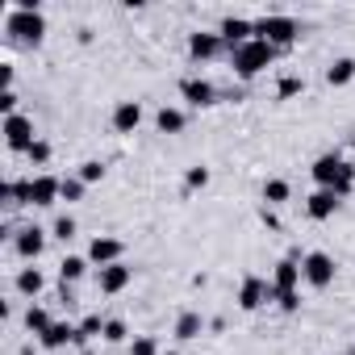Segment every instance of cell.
Here are the masks:
<instances>
[{
    "label": "cell",
    "mask_w": 355,
    "mask_h": 355,
    "mask_svg": "<svg viewBox=\"0 0 355 355\" xmlns=\"http://www.w3.org/2000/svg\"><path fill=\"white\" fill-rule=\"evenodd\" d=\"M309 175H313V184H318V189H330L338 201L355 193V163H351V159H343L338 150L318 155V159L309 163Z\"/></svg>",
    "instance_id": "obj_1"
},
{
    "label": "cell",
    "mask_w": 355,
    "mask_h": 355,
    "mask_svg": "<svg viewBox=\"0 0 355 355\" xmlns=\"http://www.w3.org/2000/svg\"><path fill=\"white\" fill-rule=\"evenodd\" d=\"M276 46L272 42H259V38H251L247 46H239V51H230V71L247 84V80H255V76H263L272 63H276Z\"/></svg>",
    "instance_id": "obj_2"
},
{
    "label": "cell",
    "mask_w": 355,
    "mask_h": 355,
    "mask_svg": "<svg viewBox=\"0 0 355 355\" xmlns=\"http://www.w3.org/2000/svg\"><path fill=\"white\" fill-rule=\"evenodd\" d=\"M5 34L17 42V46H42V38H46V17H42V9H9V17H5Z\"/></svg>",
    "instance_id": "obj_3"
},
{
    "label": "cell",
    "mask_w": 355,
    "mask_h": 355,
    "mask_svg": "<svg viewBox=\"0 0 355 355\" xmlns=\"http://www.w3.org/2000/svg\"><path fill=\"white\" fill-rule=\"evenodd\" d=\"M255 38L284 51V46H293L301 38V21L288 17V13H263V17H255Z\"/></svg>",
    "instance_id": "obj_4"
},
{
    "label": "cell",
    "mask_w": 355,
    "mask_h": 355,
    "mask_svg": "<svg viewBox=\"0 0 355 355\" xmlns=\"http://www.w3.org/2000/svg\"><path fill=\"white\" fill-rule=\"evenodd\" d=\"M334 276H338L334 255H326V251H305V255H301V280H305L309 288H330Z\"/></svg>",
    "instance_id": "obj_5"
},
{
    "label": "cell",
    "mask_w": 355,
    "mask_h": 355,
    "mask_svg": "<svg viewBox=\"0 0 355 355\" xmlns=\"http://www.w3.org/2000/svg\"><path fill=\"white\" fill-rule=\"evenodd\" d=\"M0 134H5V146L17 150V155H30V146L38 142V134H34V117H26V113L0 117Z\"/></svg>",
    "instance_id": "obj_6"
},
{
    "label": "cell",
    "mask_w": 355,
    "mask_h": 355,
    "mask_svg": "<svg viewBox=\"0 0 355 355\" xmlns=\"http://www.w3.org/2000/svg\"><path fill=\"white\" fill-rule=\"evenodd\" d=\"M301 288V251H288L280 263H276V272H272V301L276 297H288V293H297Z\"/></svg>",
    "instance_id": "obj_7"
},
{
    "label": "cell",
    "mask_w": 355,
    "mask_h": 355,
    "mask_svg": "<svg viewBox=\"0 0 355 355\" xmlns=\"http://www.w3.org/2000/svg\"><path fill=\"white\" fill-rule=\"evenodd\" d=\"M272 301V280H263V276H243V284H239V309L243 313H255V309H263Z\"/></svg>",
    "instance_id": "obj_8"
},
{
    "label": "cell",
    "mask_w": 355,
    "mask_h": 355,
    "mask_svg": "<svg viewBox=\"0 0 355 355\" xmlns=\"http://www.w3.org/2000/svg\"><path fill=\"white\" fill-rule=\"evenodd\" d=\"M55 201H63V175H51V171L34 175L30 180V205L34 209H51Z\"/></svg>",
    "instance_id": "obj_9"
},
{
    "label": "cell",
    "mask_w": 355,
    "mask_h": 355,
    "mask_svg": "<svg viewBox=\"0 0 355 355\" xmlns=\"http://www.w3.org/2000/svg\"><path fill=\"white\" fill-rule=\"evenodd\" d=\"M180 96H184L193 109H209V105H218V101H222L218 84H209L205 76H184V80H180Z\"/></svg>",
    "instance_id": "obj_10"
},
{
    "label": "cell",
    "mask_w": 355,
    "mask_h": 355,
    "mask_svg": "<svg viewBox=\"0 0 355 355\" xmlns=\"http://www.w3.org/2000/svg\"><path fill=\"white\" fill-rule=\"evenodd\" d=\"M218 55H226L222 34H214V30H197V34H189V59H193V63H209V59H218Z\"/></svg>",
    "instance_id": "obj_11"
},
{
    "label": "cell",
    "mask_w": 355,
    "mask_h": 355,
    "mask_svg": "<svg viewBox=\"0 0 355 355\" xmlns=\"http://www.w3.org/2000/svg\"><path fill=\"white\" fill-rule=\"evenodd\" d=\"M130 280H134V268L121 259V263H109V268H96V288L105 293V297H117V293H125L130 288Z\"/></svg>",
    "instance_id": "obj_12"
},
{
    "label": "cell",
    "mask_w": 355,
    "mask_h": 355,
    "mask_svg": "<svg viewBox=\"0 0 355 355\" xmlns=\"http://www.w3.org/2000/svg\"><path fill=\"white\" fill-rule=\"evenodd\" d=\"M218 34L226 42V55H230V51H239V46H247L255 38V21H247V17H222Z\"/></svg>",
    "instance_id": "obj_13"
},
{
    "label": "cell",
    "mask_w": 355,
    "mask_h": 355,
    "mask_svg": "<svg viewBox=\"0 0 355 355\" xmlns=\"http://www.w3.org/2000/svg\"><path fill=\"white\" fill-rule=\"evenodd\" d=\"M13 251H17L26 263H34V259L46 251V230H42V226H21L17 239H13Z\"/></svg>",
    "instance_id": "obj_14"
},
{
    "label": "cell",
    "mask_w": 355,
    "mask_h": 355,
    "mask_svg": "<svg viewBox=\"0 0 355 355\" xmlns=\"http://www.w3.org/2000/svg\"><path fill=\"white\" fill-rule=\"evenodd\" d=\"M121 255H125V243L121 239H92L88 243V263L92 268H109V263H121Z\"/></svg>",
    "instance_id": "obj_15"
},
{
    "label": "cell",
    "mask_w": 355,
    "mask_h": 355,
    "mask_svg": "<svg viewBox=\"0 0 355 355\" xmlns=\"http://www.w3.org/2000/svg\"><path fill=\"white\" fill-rule=\"evenodd\" d=\"M109 125H113L117 134H134V130L142 125V105H138V101H117Z\"/></svg>",
    "instance_id": "obj_16"
},
{
    "label": "cell",
    "mask_w": 355,
    "mask_h": 355,
    "mask_svg": "<svg viewBox=\"0 0 355 355\" xmlns=\"http://www.w3.org/2000/svg\"><path fill=\"white\" fill-rule=\"evenodd\" d=\"M338 205H343V201H338L330 189H313V193L305 197V214H309L313 222H326V218H334V214H338Z\"/></svg>",
    "instance_id": "obj_17"
},
{
    "label": "cell",
    "mask_w": 355,
    "mask_h": 355,
    "mask_svg": "<svg viewBox=\"0 0 355 355\" xmlns=\"http://www.w3.org/2000/svg\"><path fill=\"white\" fill-rule=\"evenodd\" d=\"M205 326H209V322H205L197 309H184L180 318H175V330H171V334L180 338V343H193V338H201V334H205Z\"/></svg>",
    "instance_id": "obj_18"
},
{
    "label": "cell",
    "mask_w": 355,
    "mask_h": 355,
    "mask_svg": "<svg viewBox=\"0 0 355 355\" xmlns=\"http://www.w3.org/2000/svg\"><path fill=\"white\" fill-rule=\"evenodd\" d=\"M184 125H189V113L175 109V105H163V109L155 113V130H159V134H184Z\"/></svg>",
    "instance_id": "obj_19"
},
{
    "label": "cell",
    "mask_w": 355,
    "mask_h": 355,
    "mask_svg": "<svg viewBox=\"0 0 355 355\" xmlns=\"http://www.w3.org/2000/svg\"><path fill=\"white\" fill-rule=\"evenodd\" d=\"M88 255H63V263H59V284H76V280H84L88 276Z\"/></svg>",
    "instance_id": "obj_20"
},
{
    "label": "cell",
    "mask_w": 355,
    "mask_h": 355,
    "mask_svg": "<svg viewBox=\"0 0 355 355\" xmlns=\"http://www.w3.org/2000/svg\"><path fill=\"white\" fill-rule=\"evenodd\" d=\"M46 351H59V347H67V343H76V322H55L42 338H38Z\"/></svg>",
    "instance_id": "obj_21"
},
{
    "label": "cell",
    "mask_w": 355,
    "mask_h": 355,
    "mask_svg": "<svg viewBox=\"0 0 355 355\" xmlns=\"http://www.w3.org/2000/svg\"><path fill=\"white\" fill-rule=\"evenodd\" d=\"M351 80H355V59L343 55V59H334V63L326 67V84H330V88H347Z\"/></svg>",
    "instance_id": "obj_22"
},
{
    "label": "cell",
    "mask_w": 355,
    "mask_h": 355,
    "mask_svg": "<svg viewBox=\"0 0 355 355\" xmlns=\"http://www.w3.org/2000/svg\"><path fill=\"white\" fill-rule=\"evenodd\" d=\"M0 201H5L9 209L30 205V180H5V184H0Z\"/></svg>",
    "instance_id": "obj_23"
},
{
    "label": "cell",
    "mask_w": 355,
    "mask_h": 355,
    "mask_svg": "<svg viewBox=\"0 0 355 355\" xmlns=\"http://www.w3.org/2000/svg\"><path fill=\"white\" fill-rule=\"evenodd\" d=\"M288 197H293V184H288V180H280V175H272V180H263V205H268V209L284 205Z\"/></svg>",
    "instance_id": "obj_24"
},
{
    "label": "cell",
    "mask_w": 355,
    "mask_h": 355,
    "mask_svg": "<svg viewBox=\"0 0 355 355\" xmlns=\"http://www.w3.org/2000/svg\"><path fill=\"white\" fill-rule=\"evenodd\" d=\"M42 288H46V276H42L38 268H21V272H17V293H21V297H30V301H34Z\"/></svg>",
    "instance_id": "obj_25"
},
{
    "label": "cell",
    "mask_w": 355,
    "mask_h": 355,
    "mask_svg": "<svg viewBox=\"0 0 355 355\" xmlns=\"http://www.w3.org/2000/svg\"><path fill=\"white\" fill-rule=\"evenodd\" d=\"M101 334H105V318L101 313H88V318L76 322V347H84L88 338H101Z\"/></svg>",
    "instance_id": "obj_26"
},
{
    "label": "cell",
    "mask_w": 355,
    "mask_h": 355,
    "mask_svg": "<svg viewBox=\"0 0 355 355\" xmlns=\"http://www.w3.org/2000/svg\"><path fill=\"white\" fill-rule=\"evenodd\" d=\"M51 326H55V318H51L42 305H30V309H26V330H30V334H38V338H42Z\"/></svg>",
    "instance_id": "obj_27"
},
{
    "label": "cell",
    "mask_w": 355,
    "mask_h": 355,
    "mask_svg": "<svg viewBox=\"0 0 355 355\" xmlns=\"http://www.w3.org/2000/svg\"><path fill=\"white\" fill-rule=\"evenodd\" d=\"M105 171H109V167H105L101 159H84L76 175H80V180H84V184H101V180H105Z\"/></svg>",
    "instance_id": "obj_28"
},
{
    "label": "cell",
    "mask_w": 355,
    "mask_h": 355,
    "mask_svg": "<svg viewBox=\"0 0 355 355\" xmlns=\"http://www.w3.org/2000/svg\"><path fill=\"white\" fill-rule=\"evenodd\" d=\"M209 184V167H201V163H193L189 171H184V193H201Z\"/></svg>",
    "instance_id": "obj_29"
},
{
    "label": "cell",
    "mask_w": 355,
    "mask_h": 355,
    "mask_svg": "<svg viewBox=\"0 0 355 355\" xmlns=\"http://www.w3.org/2000/svg\"><path fill=\"white\" fill-rule=\"evenodd\" d=\"M301 92H305V80H301V76H280L276 101H293V96H301Z\"/></svg>",
    "instance_id": "obj_30"
},
{
    "label": "cell",
    "mask_w": 355,
    "mask_h": 355,
    "mask_svg": "<svg viewBox=\"0 0 355 355\" xmlns=\"http://www.w3.org/2000/svg\"><path fill=\"white\" fill-rule=\"evenodd\" d=\"M84 193H88V184L80 180V175H63V201H67V205L84 201Z\"/></svg>",
    "instance_id": "obj_31"
},
{
    "label": "cell",
    "mask_w": 355,
    "mask_h": 355,
    "mask_svg": "<svg viewBox=\"0 0 355 355\" xmlns=\"http://www.w3.org/2000/svg\"><path fill=\"white\" fill-rule=\"evenodd\" d=\"M51 234H55L59 243H71V239H76V218H71V214H59L55 226H51Z\"/></svg>",
    "instance_id": "obj_32"
},
{
    "label": "cell",
    "mask_w": 355,
    "mask_h": 355,
    "mask_svg": "<svg viewBox=\"0 0 355 355\" xmlns=\"http://www.w3.org/2000/svg\"><path fill=\"white\" fill-rule=\"evenodd\" d=\"M125 334H130V326L121 322V318H105V343H125Z\"/></svg>",
    "instance_id": "obj_33"
},
{
    "label": "cell",
    "mask_w": 355,
    "mask_h": 355,
    "mask_svg": "<svg viewBox=\"0 0 355 355\" xmlns=\"http://www.w3.org/2000/svg\"><path fill=\"white\" fill-rule=\"evenodd\" d=\"M130 355H163V351H159V338H150V334H138V338L130 343Z\"/></svg>",
    "instance_id": "obj_34"
},
{
    "label": "cell",
    "mask_w": 355,
    "mask_h": 355,
    "mask_svg": "<svg viewBox=\"0 0 355 355\" xmlns=\"http://www.w3.org/2000/svg\"><path fill=\"white\" fill-rule=\"evenodd\" d=\"M51 155H55V150H51V142H46V138H38V142L30 146V163H34V167H46V163H51Z\"/></svg>",
    "instance_id": "obj_35"
},
{
    "label": "cell",
    "mask_w": 355,
    "mask_h": 355,
    "mask_svg": "<svg viewBox=\"0 0 355 355\" xmlns=\"http://www.w3.org/2000/svg\"><path fill=\"white\" fill-rule=\"evenodd\" d=\"M17 101H21L17 92H0V113H5V117H13V113H17Z\"/></svg>",
    "instance_id": "obj_36"
},
{
    "label": "cell",
    "mask_w": 355,
    "mask_h": 355,
    "mask_svg": "<svg viewBox=\"0 0 355 355\" xmlns=\"http://www.w3.org/2000/svg\"><path fill=\"white\" fill-rule=\"evenodd\" d=\"M0 92H13V63H0Z\"/></svg>",
    "instance_id": "obj_37"
},
{
    "label": "cell",
    "mask_w": 355,
    "mask_h": 355,
    "mask_svg": "<svg viewBox=\"0 0 355 355\" xmlns=\"http://www.w3.org/2000/svg\"><path fill=\"white\" fill-rule=\"evenodd\" d=\"M259 222H263V226H268V230H280V218H276V214H272V209H268V205H263V209H259Z\"/></svg>",
    "instance_id": "obj_38"
},
{
    "label": "cell",
    "mask_w": 355,
    "mask_h": 355,
    "mask_svg": "<svg viewBox=\"0 0 355 355\" xmlns=\"http://www.w3.org/2000/svg\"><path fill=\"white\" fill-rule=\"evenodd\" d=\"M338 355H355V351H338Z\"/></svg>",
    "instance_id": "obj_39"
},
{
    "label": "cell",
    "mask_w": 355,
    "mask_h": 355,
    "mask_svg": "<svg viewBox=\"0 0 355 355\" xmlns=\"http://www.w3.org/2000/svg\"><path fill=\"white\" fill-rule=\"evenodd\" d=\"M163 355H175V351H163Z\"/></svg>",
    "instance_id": "obj_40"
}]
</instances>
